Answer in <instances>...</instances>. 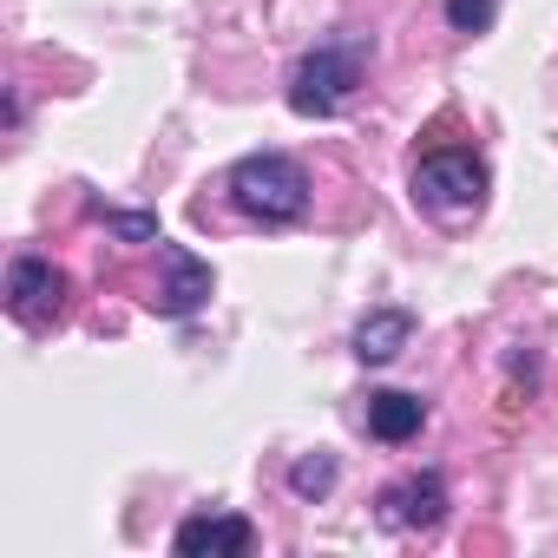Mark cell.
<instances>
[{"label":"cell","mask_w":558,"mask_h":558,"mask_svg":"<svg viewBox=\"0 0 558 558\" xmlns=\"http://www.w3.org/2000/svg\"><path fill=\"white\" fill-rule=\"evenodd\" d=\"M256 545V525L243 512H197L178 525V551L184 558H243Z\"/></svg>","instance_id":"6"},{"label":"cell","mask_w":558,"mask_h":558,"mask_svg":"<svg viewBox=\"0 0 558 558\" xmlns=\"http://www.w3.org/2000/svg\"><path fill=\"white\" fill-rule=\"evenodd\" d=\"M230 197L256 223H296L310 210V171L283 151H256L230 165Z\"/></svg>","instance_id":"1"},{"label":"cell","mask_w":558,"mask_h":558,"mask_svg":"<svg viewBox=\"0 0 558 558\" xmlns=\"http://www.w3.org/2000/svg\"><path fill=\"white\" fill-rule=\"evenodd\" d=\"M493 14H499L493 0H447V27H453V34H486Z\"/></svg>","instance_id":"12"},{"label":"cell","mask_w":558,"mask_h":558,"mask_svg":"<svg viewBox=\"0 0 558 558\" xmlns=\"http://www.w3.org/2000/svg\"><path fill=\"white\" fill-rule=\"evenodd\" d=\"M60 303H66V269H53L47 256H14V269H8V310H14V323L40 329V323L60 316Z\"/></svg>","instance_id":"4"},{"label":"cell","mask_w":558,"mask_h":558,"mask_svg":"<svg viewBox=\"0 0 558 558\" xmlns=\"http://www.w3.org/2000/svg\"><path fill=\"white\" fill-rule=\"evenodd\" d=\"M368 40H323L316 53H303L296 80H290V112L296 119H336L342 99L362 86V66H368Z\"/></svg>","instance_id":"2"},{"label":"cell","mask_w":558,"mask_h":558,"mask_svg":"<svg viewBox=\"0 0 558 558\" xmlns=\"http://www.w3.org/2000/svg\"><path fill=\"white\" fill-rule=\"evenodd\" d=\"M421 427H427V401H421V395H401V388L368 395V434H375V440L401 447V440H414Z\"/></svg>","instance_id":"9"},{"label":"cell","mask_w":558,"mask_h":558,"mask_svg":"<svg viewBox=\"0 0 558 558\" xmlns=\"http://www.w3.org/2000/svg\"><path fill=\"white\" fill-rule=\"evenodd\" d=\"M381 519H388V525H408V532H434V525L447 519V480H440V473L401 480L395 493H381Z\"/></svg>","instance_id":"7"},{"label":"cell","mask_w":558,"mask_h":558,"mask_svg":"<svg viewBox=\"0 0 558 558\" xmlns=\"http://www.w3.org/2000/svg\"><path fill=\"white\" fill-rule=\"evenodd\" d=\"M414 204L434 217H473L486 204V165L473 151H427L414 165Z\"/></svg>","instance_id":"3"},{"label":"cell","mask_w":558,"mask_h":558,"mask_svg":"<svg viewBox=\"0 0 558 558\" xmlns=\"http://www.w3.org/2000/svg\"><path fill=\"white\" fill-rule=\"evenodd\" d=\"M290 486H296L303 499H323V493L336 486V460H329V453H303V460L290 466Z\"/></svg>","instance_id":"10"},{"label":"cell","mask_w":558,"mask_h":558,"mask_svg":"<svg viewBox=\"0 0 558 558\" xmlns=\"http://www.w3.org/2000/svg\"><path fill=\"white\" fill-rule=\"evenodd\" d=\"M99 217H106V230H119L125 243H165L151 210H99Z\"/></svg>","instance_id":"11"},{"label":"cell","mask_w":558,"mask_h":558,"mask_svg":"<svg viewBox=\"0 0 558 558\" xmlns=\"http://www.w3.org/2000/svg\"><path fill=\"white\" fill-rule=\"evenodd\" d=\"M158 263H165V283H158L151 310H158V316H197V310L210 303V290H217L210 263H204L197 250H184V243H158Z\"/></svg>","instance_id":"5"},{"label":"cell","mask_w":558,"mask_h":558,"mask_svg":"<svg viewBox=\"0 0 558 558\" xmlns=\"http://www.w3.org/2000/svg\"><path fill=\"white\" fill-rule=\"evenodd\" d=\"M408 342H414V316H408V310H368L362 329H355V355H362L368 368L395 362Z\"/></svg>","instance_id":"8"}]
</instances>
